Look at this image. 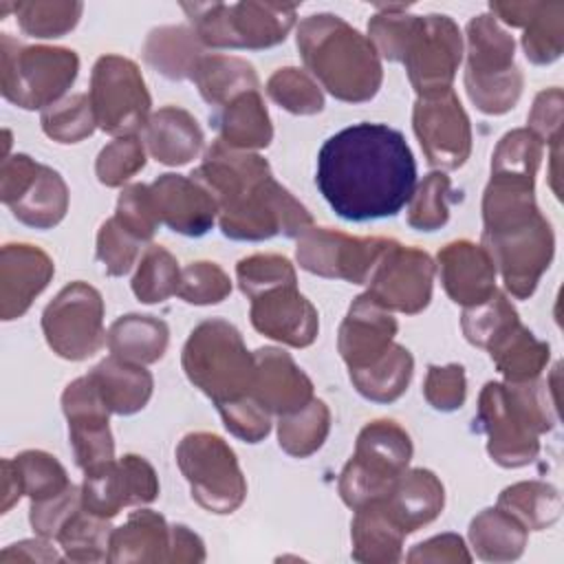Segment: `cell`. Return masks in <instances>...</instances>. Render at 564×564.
<instances>
[{
	"label": "cell",
	"mask_w": 564,
	"mask_h": 564,
	"mask_svg": "<svg viewBox=\"0 0 564 564\" xmlns=\"http://www.w3.org/2000/svg\"><path fill=\"white\" fill-rule=\"evenodd\" d=\"M315 183L333 212L352 223L399 214L416 185L405 137L386 123H355L324 141Z\"/></svg>",
	"instance_id": "1"
},
{
	"label": "cell",
	"mask_w": 564,
	"mask_h": 564,
	"mask_svg": "<svg viewBox=\"0 0 564 564\" xmlns=\"http://www.w3.org/2000/svg\"><path fill=\"white\" fill-rule=\"evenodd\" d=\"M216 200L220 229L236 240H262L275 234L308 231L313 218L282 185L264 159L242 154L220 139L205 152L203 165L192 174Z\"/></svg>",
	"instance_id": "2"
},
{
	"label": "cell",
	"mask_w": 564,
	"mask_h": 564,
	"mask_svg": "<svg viewBox=\"0 0 564 564\" xmlns=\"http://www.w3.org/2000/svg\"><path fill=\"white\" fill-rule=\"evenodd\" d=\"M297 48L324 88L344 101H366L381 86L377 48L339 15L317 13L302 20Z\"/></svg>",
	"instance_id": "3"
},
{
	"label": "cell",
	"mask_w": 564,
	"mask_h": 564,
	"mask_svg": "<svg viewBox=\"0 0 564 564\" xmlns=\"http://www.w3.org/2000/svg\"><path fill=\"white\" fill-rule=\"evenodd\" d=\"M480 430L487 434L491 458L505 467H520L535 458L538 434L553 427L544 383H494L480 392Z\"/></svg>",
	"instance_id": "4"
},
{
	"label": "cell",
	"mask_w": 564,
	"mask_h": 564,
	"mask_svg": "<svg viewBox=\"0 0 564 564\" xmlns=\"http://www.w3.org/2000/svg\"><path fill=\"white\" fill-rule=\"evenodd\" d=\"M183 368L189 381L216 405L251 397L256 357L225 319H209L192 330L183 348Z\"/></svg>",
	"instance_id": "5"
},
{
	"label": "cell",
	"mask_w": 564,
	"mask_h": 564,
	"mask_svg": "<svg viewBox=\"0 0 564 564\" xmlns=\"http://www.w3.org/2000/svg\"><path fill=\"white\" fill-rule=\"evenodd\" d=\"M469 59L465 86L469 99L487 115L513 108L522 90V75L513 66V40L491 15H478L467 24Z\"/></svg>",
	"instance_id": "6"
},
{
	"label": "cell",
	"mask_w": 564,
	"mask_h": 564,
	"mask_svg": "<svg viewBox=\"0 0 564 564\" xmlns=\"http://www.w3.org/2000/svg\"><path fill=\"white\" fill-rule=\"evenodd\" d=\"M412 456V443L394 421H372L357 438L355 456L341 471L339 491L348 507L359 509L379 500L403 474Z\"/></svg>",
	"instance_id": "7"
},
{
	"label": "cell",
	"mask_w": 564,
	"mask_h": 564,
	"mask_svg": "<svg viewBox=\"0 0 564 564\" xmlns=\"http://www.w3.org/2000/svg\"><path fill=\"white\" fill-rule=\"evenodd\" d=\"M196 35L209 46L267 48L282 42L295 22L293 4H183Z\"/></svg>",
	"instance_id": "8"
},
{
	"label": "cell",
	"mask_w": 564,
	"mask_h": 564,
	"mask_svg": "<svg viewBox=\"0 0 564 564\" xmlns=\"http://www.w3.org/2000/svg\"><path fill=\"white\" fill-rule=\"evenodd\" d=\"M77 55L70 48L22 46L2 33V95L26 108H46L75 82Z\"/></svg>",
	"instance_id": "9"
},
{
	"label": "cell",
	"mask_w": 564,
	"mask_h": 564,
	"mask_svg": "<svg viewBox=\"0 0 564 564\" xmlns=\"http://www.w3.org/2000/svg\"><path fill=\"white\" fill-rule=\"evenodd\" d=\"M176 460L200 507L214 513H231L242 502L247 485L231 447L220 436L209 432L187 434L176 449Z\"/></svg>",
	"instance_id": "10"
},
{
	"label": "cell",
	"mask_w": 564,
	"mask_h": 564,
	"mask_svg": "<svg viewBox=\"0 0 564 564\" xmlns=\"http://www.w3.org/2000/svg\"><path fill=\"white\" fill-rule=\"evenodd\" d=\"M463 42L458 26L447 15H414L401 62L421 97L452 90L454 73L460 64Z\"/></svg>",
	"instance_id": "11"
},
{
	"label": "cell",
	"mask_w": 564,
	"mask_h": 564,
	"mask_svg": "<svg viewBox=\"0 0 564 564\" xmlns=\"http://www.w3.org/2000/svg\"><path fill=\"white\" fill-rule=\"evenodd\" d=\"M485 249L500 267L505 286L516 297H529L553 256L551 225L538 212L535 216L482 231Z\"/></svg>",
	"instance_id": "12"
},
{
	"label": "cell",
	"mask_w": 564,
	"mask_h": 564,
	"mask_svg": "<svg viewBox=\"0 0 564 564\" xmlns=\"http://www.w3.org/2000/svg\"><path fill=\"white\" fill-rule=\"evenodd\" d=\"M101 295L84 284L64 286L44 308L42 328L48 346L64 359H86L106 344Z\"/></svg>",
	"instance_id": "13"
},
{
	"label": "cell",
	"mask_w": 564,
	"mask_h": 564,
	"mask_svg": "<svg viewBox=\"0 0 564 564\" xmlns=\"http://www.w3.org/2000/svg\"><path fill=\"white\" fill-rule=\"evenodd\" d=\"M88 99L104 132L132 134L145 126L150 95L139 68L126 57L104 55L97 59Z\"/></svg>",
	"instance_id": "14"
},
{
	"label": "cell",
	"mask_w": 564,
	"mask_h": 564,
	"mask_svg": "<svg viewBox=\"0 0 564 564\" xmlns=\"http://www.w3.org/2000/svg\"><path fill=\"white\" fill-rule=\"evenodd\" d=\"M2 200L24 225L48 229L64 218L68 192L55 170L15 154L2 163Z\"/></svg>",
	"instance_id": "15"
},
{
	"label": "cell",
	"mask_w": 564,
	"mask_h": 564,
	"mask_svg": "<svg viewBox=\"0 0 564 564\" xmlns=\"http://www.w3.org/2000/svg\"><path fill=\"white\" fill-rule=\"evenodd\" d=\"M432 275L434 264L425 251L388 240L366 280L368 295L383 308L412 315L427 306Z\"/></svg>",
	"instance_id": "16"
},
{
	"label": "cell",
	"mask_w": 564,
	"mask_h": 564,
	"mask_svg": "<svg viewBox=\"0 0 564 564\" xmlns=\"http://www.w3.org/2000/svg\"><path fill=\"white\" fill-rule=\"evenodd\" d=\"M386 242L383 238H350L328 227H317L302 234L297 262L302 269L324 278L366 284Z\"/></svg>",
	"instance_id": "17"
},
{
	"label": "cell",
	"mask_w": 564,
	"mask_h": 564,
	"mask_svg": "<svg viewBox=\"0 0 564 564\" xmlns=\"http://www.w3.org/2000/svg\"><path fill=\"white\" fill-rule=\"evenodd\" d=\"M414 132L430 165L454 170L469 156V119L452 90L419 97L414 104Z\"/></svg>",
	"instance_id": "18"
},
{
	"label": "cell",
	"mask_w": 564,
	"mask_h": 564,
	"mask_svg": "<svg viewBox=\"0 0 564 564\" xmlns=\"http://www.w3.org/2000/svg\"><path fill=\"white\" fill-rule=\"evenodd\" d=\"M159 482L152 467L134 454L123 456L119 463L106 460L86 469L82 502L86 511L110 518L126 505H141L154 500Z\"/></svg>",
	"instance_id": "19"
},
{
	"label": "cell",
	"mask_w": 564,
	"mask_h": 564,
	"mask_svg": "<svg viewBox=\"0 0 564 564\" xmlns=\"http://www.w3.org/2000/svg\"><path fill=\"white\" fill-rule=\"evenodd\" d=\"M62 405L68 419V432L77 465L86 471L95 465L112 460L115 445L108 430L110 410L88 375L68 383L62 397Z\"/></svg>",
	"instance_id": "20"
},
{
	"label": "cell",
	"mask_w": 564,
	"mask_h": 564,
	"mask_svg": "<svg viewBox=\"0 0 564 564\" xmlns=\"http://www.w3.org/2000/svg\"><path fill=\"white\" fill-rule=\"evenodd\" d=\"M253 326L289 346H308L317 337V311L295 284H280L251 297Z\"/></svg>",
	"instance_id": "21"
},
{
	"label": "cell",
	"mask_w": 564,
	"mask_h": 564,
	"mask_svg": "<svg viewBox=\"0 0 564 564\" xmlns=\"http://www.w3.org/2000/svg\"><path fill=\"white\" fill-rule=\"evenodd\" d=\"M156 216L172 231L203 236L214 225L218 205L214 196L196 181L181 174H163L150 187Z\"/></svg>",
	"instance_id": "22"
},
{
	"label": "cell",
	"mask_w": 564,
	"mask_h": 564,
	"mask_svg": "<svg viewBox=\"0 0 564 564\" xmlns=\"http://www.w3.org/2000/svg\"><path fill=\"white\" fill-rule=\"evenodd\" d=\"M251 399L269 412L293 414L313 401V386L295 361L278 348L256 350Z\"/></svg>",
	"instance_id": "23"
},
{
	"label": "cell",
	"mask_w": 564,
	"mask_h": 564,
	"mask_svg": "<svg viewBox=\"0 0 564 564\" xmlns=\"http://www.w3.org/2000/svg\"><path fill=\"white\" fill-rule=\"evenodd\" d=\"M368 293L359 295L339 328V352L350 372L368 368L392 346L397 322Z\"/></svg>",
	"instance_id": "24"
},
{
	"label": "cell",
	"mask_w": 564,
	"mask_h": 564,
	"mask_svg": "<svg viewBox=\"0 0 564 564\" xmlns=\"http://www.w3.org/2000/svg\"><path fill=\"white\" fill-rule=\"evenodd\" d=\"M441 282L456 304L478 306L496 293V264L485 247L469 240L449 242L438 251Z\"/></svg>",
	"instance_id": "25"
},
{
	"label": "cell",
	"mask_w": 564,
	"mask_h": 564,
	"mask_svg": "<svg viewBox=\"0 0 564 564\" xmlns=\"http://www.w3.org/2000/svg\"><path fill=\"white\" fill-rule=\"evenodd\" d=\"M51 258L33 245H4L0 267L2 319L20 317L53 278Z\"/></svg>",
	"instance_id": "26"
},
{
	"label": "cell",
	"mask_w": 564,
	"mask_h": 564,
	"mask_svg": "<svg viewBox=\"0 0 564 564\" xmlns=\"http://www.w3.org/2000/svg\"><path fill=\"white\" fill-rule=\"evenodd\" d=\"M379 509L403 531H416L421 524L432 522L443 509V485L427 469H412L401 474L390 489L372 500Z\"/></svg>",
	"instance_id": "27"
},
{
	"label": "cell",
	"mask_w": 564,
	"mask_h": 564,
	"mask_svg": "<svg viewBox=\"0 0 564 564\" xmlns=\"http://www.w3.org/2000/svg\"><path fill=\"white\" fill-rule=\"evenodd\" d=\"M145 143L159 163L185 165L198 154L203 132L187 110L165 106L145 123Z\"/></svg>",
	"instance_id": "28"
},
{
	"label": "cell",
	"mask_w": 564,
	"mask_h": 564,
	"mask_svg": "<svg viewBox=\"0 0 564 564\" xmlns=\"http://www.w3.org/2000/svg\"><path fill=\"white\" fill-rule=\"evenodd\" d=\"M487 350L498 370L511 383L533 381L549 361V346L544 341H538L533 333L520 324L518 317L507 322L491 337Z\"/></svg>",
	"instance_id": "29"
},
{
	"label": "cell",
	"mask_w": 564,
	"mask_h": 564,
	"mask_svg": "<svg viewBox=\"0 0 564 564\" xmlns=\"http://www.w3.org/2000/svg\"><path fill=\"white\" fill-rule=\"evenodd\" d=\"M110 412L132 414L145 405L152 392L150 372L132 361L108 357L88 375Z\"/></svg>",
	"instance_id": "30"
},
{
	"label": "cell",
	"mask_w": 564,
	"mask_h": 564,
	"mask_svg": "<svg viewBox=\"0 0 564 564\" xmlns=\"http://www.w3.org/2000/svg\"><path fill=\"white\" fill-rule=\"evenodd\" d=\"M220 141L229 148H267L271 141V123L258 90H247L223 106L216 117Z\"/></svg>",
	"instance_id": "31"
},
{
	"label": "cell",
	"mask_w": 564,
	"mask_h": 564,
	"mask_svg": "<svg viewBox=\"0 0 564 564\" xmlns=\"http://www.w3.org/2000/svg\"><path fill=\"white\" fill-rule=\"evenodd\" d=\"M106 344L119 359L152 364L165 352L167 326L150 315H126L110 326Z\"/></svg>",
	"instance_id": "32"
},
{
	"label": "cell",
	"mask_w": 564,
	"mask_h": 564,
	"mask_svg": "<svg viewBox=\"0 0 564 564\" xmlns=\"http://www.w3.org/2000/svg\"><path fill=\"white\" fill-rule=\"evenodd\" d=\"M203 99L212 106H220L247 90H258V77L249 62L240 57L212 55L200 57L192 75Z\"/></svg>",
	"instance_id": "33"
},
{
	"label": "cell",
	"mask_w": 564,
	"mask_h": 564,
	"mask_svg": "<svg viewBox=\"0 0 564 564\" xmlns=\"http://www.w3.org/2000/svg\"><path fill=\"white\" fill-rule=\"evenodd\" d=\"M194 35L183 26L154 29L145 40L143 57L150 66H154L159 73H163L170 79L192 77L196 70V64L203 57Z\"/></svg>",
	"instance_id": "34"
},
{
	"label": "cell",
	"mask_w": 564,
	"mask_h": 564,
	"mask_svg": "<svg viewBox=\"0 0 564 564\" xmlns=\"http://www.w3.org/2000/svg\"><path fill=\"white\" fill-rule=\"evenodd\" d=\"M165 520L152 511H137L123 527L110 533L112 553L108 560H167L161 549L167 546Z\"/></svg>",
	"instance_id": "35"
},
{
	"label": "cell",
	"mask_w": 564,
	"mask_h": 564,
	"mask_svg": "<svg viewBox=\"0 0 564 564\" xmlns=\"http://www.w3.org/2000/svg\"><path fill=\"white\" fill-rule=\"evenodd\" d=\"M469 538L482 560H513L522 553L527 529L505 509H485L474 518Z\"/></svg>",
	"instance_id": "36"
},
{
	"label": "cell",
	"mask_w": 564,
	"mask_h": 564,
	"mask_svg": "<svg viewBox=\"0 0 564 564\" xmlns=\"http://www.w3.org/2000/svg\"><path fill=\"white\" fill-rule=\"evenodd\" d=\"M403 531L379 509L377 502H368L357 509L352 522L355 560H399Z\"/></svg>",
	"instance_id": "37"
},
{
	"label": "cell",
	"mask_w": 564,
	"mask_h": 564,
	"mask_svg": "<svg viewBox=\"0 0 564 564\" xmlns=\"http://www.w3.org/2000/svg\"><path fill=\"white\" fill-rule=\"evenodd\" d=\"M412 377V357L403 346L392 344L386 355H381L368 368L350 372L357 390L372 401H394L408 388Z\"/></svg>",
	"instance_id": "38"
},
{
	"label": "cell",
	"mask_w": 564,
	"mask_h": 564,
	"mask_svg": "<svg viewBox=\"0 0 564 564\" xmlns=\"http://www.w3.org/2000/svg\"><path fill=\"white\" fill-rule=\"evenodd\" d=\"M498 507L522 520L529 529H542L560 516V494L544 482H518L500 494Z\"/></svg>",
	"instance_id": "39"
},
{
	"label": "cell",
	"mask_w": 564,
	"mask_h": 564,
	"mask_svg": "<svg viewBox=\"0 0 564 564\" xmlns=\"http://www.w3.org/2000/svg\"><path fill=\"white\" fill-rule=\"evenodd\" d=\"M328 421L330 414L324 401L313 399L308 405L293 412V416L280 421V447L300 458L313 454L328 434Z\"/></svg>",
	"instance_id": "40"
},
{
	"label": "cell",
	"mask_w": 564,
	"mask_h": 564,
	"mask_svg": "<svg viewBox=\"0 0 564 564\" xmlns=\"http://www.w3.org/2000/svg\"><path fill=\"white\" fill-rule=\"evenodd\" d=\"M11 463L22 491H26L33 498V502L55 498L73 487L70 480L66 478L64 467L51 454L24 452L15 456V460Z\"/></svg>",
	"instance_id": "41"
},
{
	"label": "cell",
	"mask_w": 564,
	"mask_h": 564,
	"mask_svg": "<svg viewBox=\"0 0 564 564\" xmlns=\"http://www.w3.org/2000/svg\"><path fill=\"white\" fill-rule=\"evenodd\" d=\"M90 511L82 513L75 509L66 522L57 531V540L66 549L70 560H101L106 555V546H110V527Z\"/></svg>",
	"instance_id": "42"
},
{
	"label": "cell",
	"mask_w": 564,
	"mask_h": 564,
	"mask_svg": "<svg viewBox=\"0 0 564 564\" xmlns=\"http://www.w3.org/2000/svg\"><path fill=\"white\" fill-rule=\"evenodd\" d=\"M562 2H535V9L524 24L522 46L533 64H549L562 53Z\"/></svg>",
	"instance_id": "43"
},
{
	"label": "cell",
	"mask_w": 564,
	"mask_h": 564,
	"mask_svg": "<svg viewBox=\"0 0 564 564\" xmlns=\"http://www.w3.org/2000/svg\"><path fill=\"white\" fill-rule=\"evenodd\" d=\"M178 282H181V273L172 253L165 251L163 247L152 245L145 251L137 275L132 278V291L141 302L152 304V302H163L165 297L176 293Z\"/></svg>",
	"instance_id": "44"
},
{
	"label": "cell",
	"mask_w": 564,
	"mask_h": 564,
	"mask_svg": "<svg viewBox=\"0 0 564 564\" xmlns=\"http://www.w3.org/2000/svg\"><path fill=\"white\" fill-rule=\"evenodd\" d=\"M24 33L33 37H59L70 31L82 13L79 2H18L13 4Z\"/></svg>",
	"instance_id": "45"
},
{
	"label": "cell",
	"mask_w": 564,
	"mask_h": 564,
	"mask_svg": "<svg viewBox=\"0 0 564 564\" xmlns=\"http://www.w3.org/2000/svg\"><path fill=\"white\" fill-rule=\"evenodd\" d=\"M95 112L88 95H73L59 104H53L42 115L44 132L59 143H77L95 128Z\"/></svg>",
	"instance_id": "46"
},
{
	"label": "cell",
	"mask_w": 564,
	"mask_h": 564,
	"mask_svg": "<svg viewBox=\"0 0 564 564\" xmlns=\"http://www.w3.org/2000/svg\"><path fill=\"white\" fill-rule=\"evenodd\" d=\"M267 93L275 104L295 115H313L324 108L317 84L300 68H280L269 77Z\"/></svg>",
	"instance_id": "47"
},
{
	"label": "cell",
	"mask_w": 564,
	"mask_h": 564,
	"mask_svg": "<svg viewBox=\"0 0 564 564\" xmlns=\"http://www.w3.org/2000/svg\"><path fill=\"white\" fill-rule=\"evenodd\" d=\"M447 194H449V178L443 172H432L421 183L419 192L410 198V214L408 223L421 231H434L445 225L447 212Z\"/></svg>",
	"instance_id": "48"
},
{
	"label": "cell",
	"mask_w": 564,
	"mask_h": 564,
	"mask_svg": "<svg viewBox=\"0 0 564 564\" xmlns=\"http://www.w3.org/2000/svg\"><path fill=\"white\" fill-rule=\"evenodd\" d=\"M236 275L247 297H253L280 284H295V271L291 262L273 253H267V256L258 253V256L242 258L236 267Z\"/></svg>",
	"instance_id": "49"
},
{
	"label": "cell",
	"mask_w": 564,
	"mask_h": 564,
	"mask_svg": "<svg viewBox=\"0 0 564 564\" xmlns=\"http://www.w3.org/2000/svg\"><path fill=\"white\" fill-rule=\"evenodd\" d=\"M231 282L216 262H192L183 269L176 293L189 304H216L227 297Z\"/></svg>",
	"instance_id": "50"
},
{
	"label": "cell",
	"mask_w": 564,
	"mask_h": 564,
	"mask_svg": "<svg viewBox=\"0 0 564 564\" xmlns=\"http://www.w3.org/2000/svg\"><path fill=\"white\" fill-rule=\"evenodd\" d=\"M112 218L141 242L150 240L156 231V225L161 223L156 216V207L152 203L150 187L145 185L126 187L119 196L117 214Z\"/></svg>",
	"instance_id": "51"
},
{
	"label": "cell",
	"mask_w": 564,
	"mask_h": 564,
	"mask_svg": "<svg viewBox=\"0 0 564 564\" xmlns=\"http://www.w3.org/2000/svg\"><path fill=\"white\" fill-rule=\"evenodd\" d=\"M143 165L145 154L141 141L134 137H121L99 152L97 178L108 187H117L137 174Z\"/></svg>",
	"instance_id": "52"
},
{
	"label": "cell",
	"mask_w": 564,
	"mask_h": 564,
	"mask_svg": "<svg viewBox=\"0 0 564 564\" xmlns=\"http://www.w3.org/2000/svg\"><path fill=\"white\" fill-rule=\"evenodd\" d=\"M139 242L128 234L115 218L106 220L97 236V258L104 262L110 275H121L132 267V260L139 251Z\"/></svg>",
	"instance_id": "53"
},
{
	"label": "cell",
	"mask_w": 564,
	"mask_h": 564,
	"mask_svg": "<svg viewBox=\"0 0 564 564\" xmlns=\"http://www.w3.org/2000/svg\"><path fill=\"white\" fill-rule=\"evenodd\" d=\"M218 410L227 430H231L236 436L249 443H258L262 436L269 434V427H271L269 414L253 399L245 397L240 401L218 405Z\"/></svg>",
	"instance_id": "54"
},
{
	"label": "cell",
	"mask_w": 564,
	"mask_h": 564,
	"mask_svg": "<svg viewBox=\"0 0 564 564\" xmlns=\"http://www.w3.org/2000/svg\"><path fill=\"white\" fill-rule=\"evenodd\" d=\"M425 399L436 410H456L465 401V372L463 366H432L425 379Z\"/></svg>",
	"instance_id": "55"
},
{
	"label": "cell",
	"mask_w": 564,
	"mask_h": 564,
	"mask_svg": "<svg viewBox=\"0 0 564 564\" xmlns=\"http://www.w3.org/2000/svg\"><path fill=\"white\" fill-rule=\"evenodd\" d=\"M529 123L533 128L535 139L544 141H560V123H562V93L560 88L542 90L535 97Z\"/></svg>",
	"instance_id": "56"
}]
</instances>
